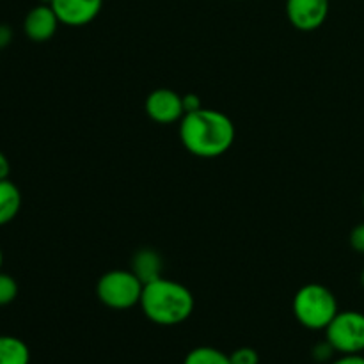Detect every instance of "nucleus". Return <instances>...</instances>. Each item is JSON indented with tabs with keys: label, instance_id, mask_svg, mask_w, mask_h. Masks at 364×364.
<instances>
[{
	"label": "nucleus",
	"instance_id": "nucleus-1",
	"mask_svg": "<svg viewBox=\"0 0 364 364\" xmlns=\"http://www.w3.org/2000/svg\"><path fill=\"white\" fill-rule=\"evenodd\" d=\"M235 124L224 112L201 109L185 112L180 121V139L183 148L199 159H217L230 151L235 142Z\"/></svg>",
	"mask_w": 364,
	"mask_h": 364
},
{
	"label": "nucleus",
	"instance_id": "nucleus-2",
	"mask_svg": "<svg viewBox=\"0 0 364 364\" xmlns=\"http://www.w3.org/2000/svg\"><path fill=\"white\" fill-rule=\"evenodd\" d=\"M139 304L149 322L162 327H173L191 318L196 302L194 295L187 287L160 276L144 283Z\"/></svg>",
	"mask_w": 364,
	"mask_h": 364
},
{
	"label": "nucleus",
	"instance_id": "nucleus-3",
	"mask_svg": "<svg viewBox=\"0 0 364 364\" xmlns=\"http://www.w3.org/2000/svg\"><path fill=\"white\" fill-rule=\"evenodd\" d=\"M291 309L297 322L309 331H326L340 311L333 291L320 283L304 284L295 294Z\"/></svg>",
	"mask_w": 364,
	"mask_h": 364
},
{
	"label": "nucleus",
	"instance_id": "nucleus-4",
	"mask_svg": "<svg viewBox=\"0 0 364 364\" xmlns=\"http://www.w3.org/2000/svg\"><path fill=\"white\" fill-rule=\"evenodd\" d=\"M144 283L139 279L134 270L116 269L103 274L96 284V295L100 302L109 309L124 311L141 302Z\"/></svg>",
	"mask_w": 364,
	"mask_h": 364
},
{
	"label": "nucleus",
	"instance_id": "nucleus-5",
	"mask_svg": "<svg viewBox=\"0 0 364 364\" xmlns=\"http://www.w3.org/2000/svg\"><path fill=\"white\" fill-rule=\"evenodd\" d=\"M326 340L338 354H363L364 352V313L338 311L326 329Z\"/></svg>",
	"mask_w": 364,
	"mask_h": 364
},
{
	"label": "nucleus",
	"instance_id": "nucleus-6",
	"mask_svg": "<svg viewBox=\"0 0 364 364\" xmlns=\"http://www.w3.org/2000/svg\"><path fill=\"white\" fill-rule=\"evenodd\" d=\"M331 0H287L288 21L297 31L313 32L326 23Z\"/></svg>",
	"mask_w": 364,
	"mask_h": 364
},
{
	"label": "nucleus",
	"instance_id": "nucleus-7",
	"mask_svg": "<svg viewBox=\"0 0 364 364\" xmlns=\"http://www.w3.org/2000/svg\"><path fill=\"white\" fill-rule=\"evenodd\" d=\"M146 114L149 119L160 124L180 123L185 116L183 96L173 89H155L146 98Z\"/></svg>",
	"mask_w": 364,
	"mask_h": 364
},
{
	"label": "nucleus",
	"instance_id": "nucleus-8",
	"mask_svg": "<svg viewBox=\"0 0 364 364\" xmlns=\"http://www.w3.org/2000/svg\"><path fill=\"white\" fill-rule=\"evenodd\" d=\"M60 25L84 27L95 21L102 13L103 0H50Z\"/></svg>",
	"mask_w": 364,
	"mask_h": 364
},
{
	"label": "nucleus",
	"instance_id": "nucleus-9",
	"mask_svg": "<svg viewBox=\"0 0 364 364\" xmlns=\"http://www.w3.org/2000/svg\"><path fill=\"white\" fill-rule=\"evenodd\" d=\"M60 21L50 4H38L23 18V34L32 43H46L55 36Z\"/></svg>",
	"mask_w": 364,
	"mask_h": 364
},
{
	"label": "nucleus",
	"instance_id": "nucleus-10",
	"mask_svg": "<svg viewBox=\"0 0 364 364\" xmlns=\"http://www.w3.org/2000/svg\"><path fill=\"white\" fill-rule=\"evenodd\" d=\"M21 210V192L14 181H0V228L7 226L16 219Z\"/></svg>",
	"mask_w": 364,
	"mask_h": 364
},
{
	"label": "nucleus",
	"instance_id": "nucleus-11",
	"mask_svg": "<svg viewBox=\"0 0 364 364\" xmlns=\"http://www.w3.org/2000/svg\"><path fill=\"white\" fill-rule=\"evenodd\" d=\"M0 364H31V350L23 340L0 334Z\"/></svg>",
	"mask_w": 364,
	"mask_h": 364
},
{
	"label": "nucleus",
	"instance_id": "nucleus-12",
	"mask_svg": "<svg viewBox=\"0 0 364 364\" xmlns=\"http://www.w3.org/2000/svg\"><path fill=\"white\" fill-rule=\"evenodd\" d=\"M134 272L137 274L142 283L156 279L162 276V258L153 249H141L134 256Z\"/></svg>",
	"mask_w": 364,
	"mask_h": 364
},
{
	"label": "nucleus",
	"instance_id": "nucleus-13",
	"mask_svg": "<svg viewBox=\"0 0 364 364\" xmlns=\"http://www.w3.org/2000/svg\"><path fill=\"white\" fill-rule=\"evenodd\" d=\"M183 364H231L230 355L215 347H196L185 355Z\"/></svg>",
	"mask_w": 364,
	"mask_h": 364
},
{
	"label": "nucleus",
	"instance_id": "nucleus-14",
	"mask_svg": "<svg viewBox=\"0 0 364 364\" xmlns=\"http://www.w3.org/2000/svg\"><path fill=\"white\" fill-rule=\"evenodd\" d=\"M18 297V283L13 276L0 270V308H6Z\"/></svg>",
	"mask_w": 364,
	"mask_h": 364
},
{
	"label": "nucleus",
	"instance_id": "nucleus-15",
	"mask_svg": "<svg viewBox=\"0 0 364 364\" xmlns=\"http://www.w3.org/2000/svg\"><path fill=\"white\" fill-rule=\"evenodd\" d=\"M231 364H259V355L255 348L240 347L230 354Z\"/></svg>",
	"mask_w": 364,
	"mask_h": 364
},
{
	"label": "nucleus",
	"instance_id": "nucleus-16",
	"mask_svg": "<svg viewBox=\"0 0 364 364\" xmlns=\"http://www.w3.org/2000/svg\"><path fill=\"white\" fill-rule=\"evenodd\" d=\"M348 242H350V247L354 249L359 255H364V223L358 224L354 230L350 231V237H348Z\"/></svg>",
	"mask_w": 364,
	"mask_h": 364
},
{
	"label": "nucleus",
	"instance_id": "nucleus-17",
	"mask_svg": "<svg viewBox=\"0 0 364 364\" xmlns=\"http://www.w3.org/2000/svg\"><path fill=\"white\" fill-rule=\"evenodd\" d=\"M14 32L7 23H0V50L7 48L13 43Z\"/></svg>",
	"mask_w": 364,
	"mask_h": 364
},
{
	"label": "nucleus",
	"instance_id": "nucleus-18",
	"mask_svg": "<svg viewBox=\"0 0 364 364\" xmlns=\"http://www.w3.org/2000/svg\"><path fill=\"white\" fill-rule=\"evenodd\" d=\"M331 364H364L363 354H343L338 359H334Z\"/></svg>",
	"mask_w": 364,
	"mask_h": 364
},
{
	"label": "nucleus",
	"instance_id": "nucleus-19",
	"mask_svg": "<svg viewBox=\"0 0 364 364\" xmlns=\"http://www.w3.org/2000/svg\"><path fill=\"white\" fill-rule=\"evenodd\" d=\"M183 105H185V112H192V110L201 109V102H199V98L196 95H185Z\"/></svg>",
	"mask_w": 364,
	"mask_h": 364
},
{
	"label": "nucleus",
	"instance_id": "nucleus-20",
	"mask_svg": "<svg viewBox=\"0 0 364 364\" xmlns=\"http://www.w3.org/2000/svg\"><path fill=\"white\" fill-rule=\"evenodd\" d=\"M11 174V162L6 156V153L0 151V181L7 180Z\"/></svg>",
	"mask_w": 364,
	"mask_h": 364
},
{
	"label": "nucleus",
	"instance_id": "nucleus-21",
	"mask_svg": "<svg viewBox=\"0 0 364 364\" xmlns=\"http://www.w3.org/2000/svg\"><path fill=\"white\" fill-rule=\"evenodd\" d=\"M2 267H4V251L2 247H0V270H2Z\"/></svg>",
	"mask_w": 364,
	"mask_h": 364
},
{
	"label": "nucleus",
	"instance_id": "nucleus-22",
	"mask_svg": "<svg viewBox=\"0 0 364 364\" xmlns=\"http://www.w3.org/2000/svg\"><path fill=\"white\" fill-rule=\"evenodd\" d=\"M361 284H363V288H364V269H363V272H361Z\"/></svg>",
	"mask_w": 364,
	"mask_h": 364
},
{
	"label": "nucleus",
	"instance_id": "nucleus-23",
	"mask_svg": "<svg viewBox=\"0 0 364 364\" xmlns=\"http://www.w3.org/2000/svg\"><path fill=\"white\" fill-rule=\"evenodd\" d=\"M363 208H364V194H363Z\"/></svg>",
	"mask_w": 364,
	"mask_h": 364
}]
</instances>
